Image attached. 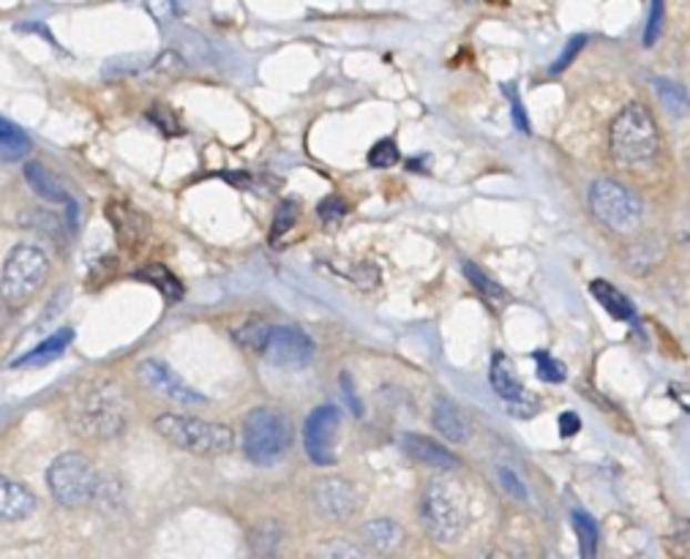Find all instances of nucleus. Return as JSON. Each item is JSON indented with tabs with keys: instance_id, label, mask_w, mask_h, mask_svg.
Returning <instances> with one entry per match:
<instances>
[{
	"instance_id": "nucleus-20",
	"label": "nucleus",
	"mask_w": 690,
	"mask_h": 559,
	"mask_svg": "<svg viewBox=\"0 0 690 559\" xmlns=\"http://www.w3.org/2000/svg\"><path fill=\"white\" fill-rule=\"evenodd\" d=\"M363 538H366V543L372 546L374 551L390 555V551H396L398 546H402L404 529L398 527L394 519H374L363 527Z\"/></svg>"
},
{
	"instance_id": "nucleus-27",
	"label": "nucleus",
	"mask_w": 690,
	"mask_h": 559,
	"mask_svg": "<svg viewBox=\"0 0 690 559\" xmlns=\"http://www.w3.org/2000/svg\"><path fill=\"white\" fill-rule=\"evenodd\" d=\"M267 328H271V325H265L263 319H246V323H243L241 328L232 331V336L237 338V344H241V347L263 349V342H265Z\"/></svg>"
},
{
	"instance_id": "nucleus-33",
	"label": "nucleus",
	"mask_w": 690,
	"mask_h": 559,
	"mask_svg": "<svg viewBox=\"0 0 690 559\" xmlns=\"http://www.w3.org/2000/svg\"><path fill=\"white\" fill-rule=\"evenodd\" d=\"M585 44H587V35H574V39L568 41V47H565L562 50V55L557 58L555 63H551V74H559V71H565L570 67V63L576 61V55H579L581 50H585Z\"/></svg>"
},
{
	"instance_id": "nucleus-26",
	"label": "nucleus",
	"mask_w": 690,
	"mask_h": 559,
	"mask_svg": "<svg viewBox=\"0 0 690 559\" xmlns=\"http://www.w3.org/2000/svg\"><path fill=\"white\" fill-rule=\"evenodd\" d=\"M461 271H464V276L469 278V284H473V287L478 289V293L484 295L486 301H505V297H508V293H505V289L499 287L497 282H494V278L486 276V273L480 271L478 265L464 263V265H461Z\"/></svg>"
},
{
	"instance_id": "nucleus-1",
	"label": "nucleus",
	"mask_w": 690,
	"mask_h": 559,
	"mask_svg": "<svg viewBox=\"0 0 690 559\" xmlns=\"http://www.w3.org/2000/svg\"><path fill=\"white\" fill-rule=\"evenodd\" d=\"M67 415L80 437L115 439L129 426V402L115 383H93L71 396Z\"/></svg>"
},
{
	"instance_id": "nucleus-7",
	"label": "nucleus",
	"mask_w": 690,
	"mask_h": 559,
	"mask_svg": "<svg viewBox=\"0 0 690 559\" xmlns=\"http://www.w3.org/2000/svg\"><path fill=\"white\" fill-rule=\"evenodd\" d=\"M47 273H50V257L44 248L33 246V243H20L11 248L3 273H0V301L11 308L22 306L39 293Z\"/></svg>"
},
{
	"instance_id": "nucleus-19",
	"label": "nucleus",
	"mask_w": 690,
	"mask_h": 559,
	"mask_svg": "<svg viewBox=\"0 0 690 559\" xmlns=\"http://www.w3.org/2000/svg\"><path fill=\"white\" fill-rule=\"evenodd\" d=\"M590 293L595 301H598L600 306L611 314V317L620 319V323H625V319H636L633 301H630L628 295H622L615 284L603 282V278H595V282L590 284Z\"/></svg>"
},
{
	"instance_id": "nucleus-10",
	"label": "nucleus",
	"mask_w": 690,
	"mask_h": 559,
	"mask_svg": "<svg viewBox=\"0 0 690 559\" xmlns=\"http://www.w3.org/2000/svg\"><path fill=\"white\" fill-rule=\"evenodd\" d=\"M260 353L278 368H306L314 360V344L303 331L290 328V325H273L265 333Z\"/></svg>"
},
{
	"instance_id": "nucleus-6",
	"label": "nucleus",
	"mask_w": 690,
	"mask_h": 559,
	"mask_svg": "<svg viewBox=\"0 0 690 559\" xmlns=\"http://www.w3.org/2000/svg\"><path fill=\"white\" fill-rule=\"evenodd\" d=\"M99 472L85 454H61L47 469V486L61 508H85L99 494Z\"/></svg>"
},
{
	"instance_id": "nucleus-36",
	"label": "nucleus",
	"mask_w": 690,
	"mask_h": 559,
	"mask_svg": "<svg viewBox=\"0 0 690 559\" xmlns=\"http://www.w3.org/2000/svg\"><path fill=\"white\" fill-rule=\"evenodd\" d=\"M26 224H31V227H39V230H47L50 235H58V232H61V222H58L55 213H50V211H31L26 216Z\"/></svg>"
},
{
	"instance_id": "nucleus-42",
	"label": "nucleus",
	"mask_w": 690,
	"mask_h": 559,
	"mask_svg": "<svg viewBox=\"0 0 690 559\" xmlns=\"http://www.w3.org/2000/svg\"><path fill=\"white\" fill-rule=\"evenodd\" d=\"M473 559H510L508 555H503V551L497 549H486V551H478Z\"/></svg>"
},
{
	"instance_id": "nucleus-9",
	"label": "nucleus",
	"mask_w": 690,
	"mask_h": 559,
	"mask_svg": "<svg viewBox=\"0 0 690 559\" xmlns=\"http://www.w3.org/2000/svg\"><path fill=\"white\" fill-rule=\"evenodd\" d=\"M338 426H342V415H338V407H333V404H323V407H317L308 415L306 426H303V445H306L312 464H317V467L336 464Z\"/></svg>"
},
{
	"instance_id": "nucleus-29",
	"label": "nucleus",
	"mask_w": 690,
	"mask_h": 559,
	"mask_svg": "<svg viewBox=\"0 0 690 559\" xmlns=\"http://www.w3.org/2000/svg\"><path fill=\"white\" fill-rule=\"evenodd\" d=\"M532 358H535V374H538L544 383L555 385V383H562V379L568 377V372H565L562 363L551 358L549 353H535Z\"/></svg>"
},
{
	"instance_id": "nucleus-3",
	"label": "nucleus",
	"mask_w": 690,
	"mask_h": 559,
	"mask_svg": "<svg viewBox=\"0 0 690 559\" xmlns=\"http://www.w3.org/2000/svg\"><path fill=\"white\" fill-rule=\"evenodd\" d=\"M293 443V426L282 409L257 407L243 418V454L257 467H273Z\"/></svg>"
},
{
	"instance_id": "nucleus-22",
	"label": "nucleus",
	"mask_w": 690,
	"mask_h": 559,
	"mask_svg": "<svg viewBox=\"0 0 690 559\" xmlns=\"http://www.w3.org/2000/svg\"><path fill=\"white\" fill-rule=\"evenodd\" d=\"M278 543H282V527H278V521H263V525H257L252 529V535H248V549H252V555L257 559H273L278 551Z\"/></svg>"
},
{
	"instance_id": "nucleus-21",
	"label": "nucleus",
	"mask_w": 690,
	"mask_h": 559,
	"mask_svg": "<svg viewBox=\"0 0 690 559\" xmlns=\"http://www.w3.org/2000/svg\"><path fill=\"white\" fill-rule=\"evenodd\" d=\"M31 136L11 121L0 118V159L3 162H22L31 153Z\"/></svg>"
},
{
	"instance_id": "nucleus-40",
	"label": "nucleus",
	"mask_w": 690,
	"mask_h": 559,
	"mask_svg": "<svg viewBox=\"0 0 690 559\" xmlns=\"http://www.w3.org/2000/svg\"><path fill=\"white\" fill-rule=\"evenodd\" d=\"M148 6H151V11L159 17V20H164V17H172V11H175L172 0H148Z\"/></svg>"
},
{
	"instance_id": "nucleus-17",
	"label": "nucleus",
	"mask_w": 690,
	"mask_h": 559,
	"mask_svg": "<svg viewBox=\"0 0 690 559\" xmlns=\"http://www.w3.org/2000/svg\"><path fill=\"white\" fill-rule=\"evenodd\" d=\"M26 181H28V186H31L41 200L61 202V205H67V207L74 205L71 194L61 186V181H58V177L52 175V172L47 170V166H41V164H35V162L28 164L26 166Z\"/></svg>"
},
{
	"instance_id": "nucleus-38",
	"label": "nucleus",
	"mask_w": 690,
	"mask_h": 559,
	"mask_svg": "<svg viewBox=\"0 0 690 559\" xmlns=\"http://www.w3.org/2000/svg\"><path fill=\"white\" fill-rule=\"evenodd\" d=\"M342 390H344V398H347L349 409H353V415H363V404L358 402V396H355V385H353V377L349 374H342Z\"/></svg>"
},
{
	"instance_id": "nucleus-31",
	"label": "nucleus",
	"mask_w": 690,
	"mask_h": 559,
	"mask_svg": "<svg viewBox=\"0 0 690 559\" xmlns=\"http://www.w3.org/2000/svg\"><path fill=\"white\" fill-rule=\"evenodd\" d=\"M666 22V0H652L650 3V20L645 28V47H656L660 33H663Z\"/></svg>"
},
{
	"instance_id": "nucleus-15",
	"label": "nucleus",
	"mask_w": 690,
	"mask_h": 559,
	"mask_svg": "<svg viewBox=\"0 0 690 559\" xmlns=\"http://www.w3.org/2000/svg\"><path fill=\"white\" fill-rule=\"evenodd\" d=\"M434 428H437L439 434H443L448 443H456V445H464L469 439V424L464 420L461 409L456 407L454 402H448V398H439L437 404H434Z\"/></svg>"
},
{
	"instance_id": "nucleus-39",
	"label": "nucleus",
	"mask_w": 690,
	"mask_h": 559,
	"mask_svg": "<svg viewBox=\"0 0 690 559\" xmlns=\"http://www.w3.org/2000/svg\"><path fill=\"white\" fill-rule=\"evenodd\" d=\"M581 431V418L576 413H562L559 415V434L562 437H574Z\"/></svg>"
},
{
	"instance_id": "nucleus-37",
	"label": "nucleus",
	"mask_w": 690,
	"mask_h": 559,
	"mask_svg": "<svg viewBox=\"0 0 690 559\" xmlns=\"http://www.w3.org/2000/svg\"><path fill=\"white\" fill-rule=\"evenodd\" d=\"M499 480H503L505 489H508V494H514L516 499H527V489H525V484H521L519 475H516L514 469H508V467H499Z\"/></svg>"
},
{
	"instance_id": "nucleus-11",
	"label": "nucleus",
	"mask_w": 690,
	"mask_h": 559,
	"mask_svg": "<svg viewBox=\"0 0 690 559\" xmlns=\"http://www.w3.org/2000/svg\"><path fill=\"white\" fill-rule=\"evenodd\" d=\"M312 505L323 519L342 521L355 514L358 494L344 478H323L312 486Z\"/></svg>"
},
{
	"instance_id": "nucleus-41",
	"label": "nucleus",
	"mask_w": 690,
	"mask_h": 559,
	"mask_svg": "<svg viewBox=\"0 0 690 559\" xmlns=\"http://www.w3.org/2000/svg\"><path fill=\"white\" fill-rule=\"evenodd\" d=\"M9 323H11V306H6V303L0 301V333L9 328Z\"/></svg>"
},
{
	"instance_id": "nucleus-5",
	"label": "nucleus",
	"mask_w": 690,
	"mask_h": 559,
	"mask_svg": "<svg viewBox=\"0 0 690 559\" xmlns=\"http://www.w3.org/2000/svg\"><path fill=\"white\" fill-rule=\"evenodd\" d=\"M420 519L437 543H456L467 529V499L454 480L437 478L426 486Z\"/></svg>"
},
{
	"instance_id": "nucleus-13",
	"label": "nucleus",
	"mask_w": 690,
	"mask_h": 559,
	"mask_svg": "<svg viewBox=\"0 0 690 559\" xmlns=\"http://www.w3.org/2000/svg\"><path fill=\"white\" fill-rule=\"evenodd\" d=\"M35 494L20 480L0 475V521H22L35 514Z\"/></svg>"
},
{
	"instance_id": "nucleus-16",
	"label": "nucleus",
	"mask_w": 690,
	"mask_h": 559,
	"mask_svg": "<svg viewBox=\"0 0 690 559\" xmlns=\"http://www.w3.org/2000/svg\"><path fill=\"white\" fill-rule=\"evenodd\" d=\"M489 383L503 402H519L525 396V385H521L519 374L514 372L510 360L505 355H494L491 358V368H489Z\"/></svg>"
},
{
	"instance_id": "nucleus-8",
	"label": "nucleus",
	"mask_w": 690,
	"mask_h": 559,
	"mask_svg": "<svg viewBox=\"0 0 690 559\" xmlns=\"http://www.w3.org/2000/svg\"><path fill=\"white\" fill-rule=\"evenodd\" d=\"M590 211L617 235L639 230L645 222V202L639 200V194L609 177H600L590 186Z\"/></svg>"
},
{
	"instance_id": "nucleus-25",
	"label": "nucleus",
	"mask_w": 690,
	"mask_h": 559,
	"mask_svg": "<svg viewBox=\"0 0 690 559\" xmlns=\"http://www.w3.org/2000/svg\"><path fill=\"white\" fill-rule=\"evenodd\" d=\"M312 559H368V555L361 549V546H355L353 540L331 538L323 540V543L312 551Z\"/></svg>"
},
{
	"instance_id": "nucleus-28",
	"label": "nucleus",
	"mask_w": 690,
	"mask_h": 559,
	"mask_svg": "<svg viewBox=\"0 0 690 559\" xmlns=\"http://www.w3.org/2000/svg\"><path fill=\"white\" fill-rule=\"evenodd\" d=\"M297 222V202L284 200L278 202L276 213H273V227H271V241H278L282 235H287Z\"/></svg>"
},
{
	"instance_id": "nucleus-2",
	"label": "nucleus",
	"mask_w": 690,
	"mask_h": 559,
	"mask_svg": "<svg viewBox=\"0 0 690 559\" xmlns=\"http://www.w3.org/2000/svg\"><path fill=\"white\" fill-rule=\"evenodd\" d=\"M611 156L622 166H641L650 164L658 156L660 134L656 126V118L645 104L633 101L620 115L615 118L609 132Z\"/></svg>"
},
{
	"instance_id": "nucleus-18",
	"label": "nucleus",
	"mask_w": 690,
	"mask_h": 559,
	"mask_svg": "<svg viewBox=\"0 0 690 559\" xmlns=\"http://www.w3.org/2000/svg\"><path fill=\"white\" fill-rule=\"evenodd\" d=\"M71 338H74V331H71V328L55 331V333H52V336H47L44 342L35 344L31 353L22 355L20 360H14V368H22V366H44V363L61 358V355L69 349Z\"/></svg>"
},
{
	"instance_id": "nucleus-35",
	"label": "nucleus",
	"mask_w": 690,
	"mask_h": 559,
	"mask_svg": "<svg viewBox=\"0 0 690 559\" xmlns=\"http://www.w3.org/2000/svg\"><path fill=\"white\" fill-rule=\"evenodd\" d=\"M317 213H319V218H323L325 224L342 222L344 213H347V205H344V200H338V197H325L317 205Z\"/></svg>"
},
{
	"instance_id": "nucleus-4",
	"label": "nucleus",
	"mask_w": 690,
	"mask_h": 559,
	"mask_svg": "<svg viewBox=\"0 0 690 559\" xmlns=\"http://www.w3.org/2000/svg\"><path fill=\"white\" fill-rule=\"evenodd\" d=\"M153 426H156V431L162 434L166 443L194 456H224L235 445V431L230 426L192 418V415L166 413L159 415Z\"/></svg>"
},
{
	"instance_id": "nucleus-12",
	"label": "nucleus",
	"mask_w": 690,
	"mask_h": 559,
	"mask_svg": "<svg viewBox=\"0 0 690 559\" xmlns=\"http://www.w3.org/2000/svg\"><path fill=\"white\" fill-rule=\"evenodd\" d=\"M140 379L151 390L170 398V402L186 404V407H192V404H205V396L197 394L186 379H181V374L172 372V368L162 360L140 363Z\"/></svg>"
},
{
	"instance_id": "nucleus-23",
	"label": "nucleus",
	"mask_w": 690,
	"mask_h": 559,
	"mask_svg": "<svg viewBox=\"0 0 690 559\" xmlns=\"http://www.w3.org/2000/svg\"><path fill=\"white\" fill-rule=\"evenodd\" d=\"M140 278L142 282L153 284V287L164 295V301L177 303L183 297V284L177 282L175 273L166 271L164 265H148L145 271H140Z\"/></svg>"
},
{
	"instance_id": "nucleus-24",
	"label": "nucleus",
	"mask_w": 690,
	"mask_h": 559,
	"mask_svg": "<svg viewBox=\"0 0 690 559\" xmlns=\"http://www.w3.org/2000/svg\"><path fill=\"white\" fill-rule=\"evenodd\" d=\"M574 527H576V535H579L581 559H595V551H598V540H600V532H598V525H595V519L590 514H585V510H576Z\"/></svg>"
},
{
	"instance_id": "nucleus-34",
	"label": "nucleus",
	"mask_w": 690,
	"mask_h": 559,
	"mask_svg": "<svg viewBox=\"0 0 690 559\" xmlns=\"http://www.w3.org/2000/svg\"><path fill=\"white\" fill-rule=\"evenodd\" d=\"M505 93L510 96V115H514V126L519 129L521 134H529V118L525 112V104H521V99H519V91L508 85L505 88Z\"/></svg>"
},
{
	"instance_id": "nucleus-32",
	"label": "nucleus",
	"mask_w": 690,
	"mask_h": 559,
	"mask_svg": "<svg viewBox=\"0 0 690 559\" xmlns=\"http://www.w3.org/2000/svg\"><path fill=\"white\" fill-rule=\"evenodd\" d=\"M658 93L660 99L669 104V110L674 112V115H682V112L688 110V93L682 91L677 82H669V80H658Z\"/></svg>"
},
{
	"instance_id": "nucleus-30",
	"label": "nucleus",
	"mask_w": 690,
	"mask_h": 559,
	"mask_svg": "<svg viewBox=\"0 0 690 559\" xmlns=\"http://www.w3.org/2000/svg\"><path fill=\"white\" fill-rule=\"evenodd\" d=\"M398 159H402V153H398L394 140H379L377 145L368 151V164H372L374 170H388V166L398 164Z\"/></svg>"
},
{
	"instance_id": "nucleus-14",
	"label": "nucleus",
	"mask_w": 690,
	"mask_h": 559,
	"mask_svg": "<svg viewBox=\"0 0 690 559\" xmlns=\"http://www.w3.org/2000/svg\"><path fill=\"white\" fill-rule=\"evenodd\" d=\"M402 445H404V450L413 456V459L424 461V464H428V467L445 469V472H450V469H459V459H456L454 454H448V448H445V445L434 443V439L420 437V434H404Z\"/></svg>"
}]
</instances>
